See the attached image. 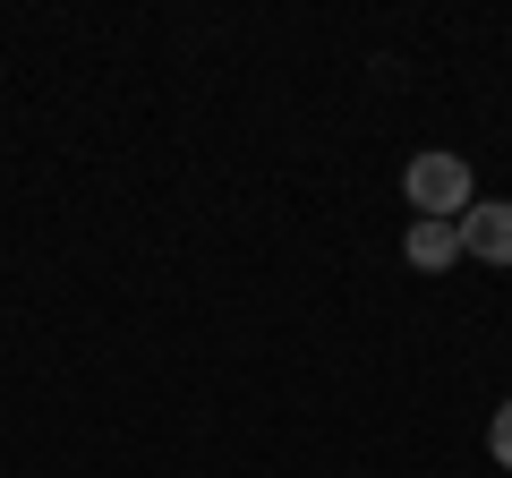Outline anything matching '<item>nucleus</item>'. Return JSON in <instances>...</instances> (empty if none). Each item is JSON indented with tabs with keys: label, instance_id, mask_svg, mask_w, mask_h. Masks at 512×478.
Instances as JSON below:
<instances>
[{
	"label": "nucleus",
	"instance_id": "f257e3e1",
	"mask_svg": "<svg viewBox=\"0 0 512 478\" xmlns=\"http://www.w3.org/2000/svg\"><path fill=\"white\" fill-rule=\"evenodd\" d=\"M402 197L419 205V222H461V214L478 205V188H470V163H461V154L427 146V154H410V171H402Z\"/></svg>",
	"mask_w": 512,
	"mask_h": 478
},
{
	"label": "nucleus",
	"instance_id": "7ed1b4c3",
	"mask_svg": "<svg viewBox=\"0 0 512 478\" xmlns=\"http://www.w3.org/2000/svg\"><path fill=\"white\" fill-rule=\"evenodd\" d=\"M402 257L419 265V274H444V265H461V222H410V231H402Z\"/></svg>",
	"mask_w": 512,
	"mask_h": 478
},
{
	"label": "nucleus",
	"instance_id": "f03ea898",
	"mask_svg": "<svg viewBox=\"0 0 512 478\" xmlns=\"http://www.w3.org/2000/svg\"><path fill=\"white\" fill-rule=\"evenodd\" d=\"M461 257L512 265V197H478L470 214H461Z\"/></svg>",
	"mask_w": 512,
	"mask_h": 478
},
{
	"label": "nucleus",
	"instance_id": "20e7f679",
	"mask_svg": "<svg viewBox=\"0 0 512 478\" xmlns=\"http://www.w3.org/2000/svg\"><path fill=\"white\" fill-rule=\"evenodd\" d=\"M487 444H495V461H504V470H512V402L495 410V427H487Z\"/></svg>",
	"mask_w": 512,
	"mask_h": 478
}]
</instances>
